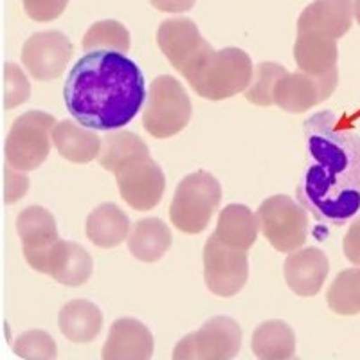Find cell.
<instances>
[{"instance_id": "1", "label": "cell", "mask_w": 360, "mask_h": 360, "mask_svg": "<svg viewBox=\"0 0 360 360\" xmlns=\"http://www.w3.org/2000/svg\"><path fill=\"white\" fill-rule=\"evenodd\" d=\"M311 164L297 186L299 204L321 221L342 225L360 209V137L335 128L332 112L304 123Z\"/></svg>"}, {"instance_id": "2", "label": "cell", "mask_w": 360, "mask_h": 360, "mask_svg": "<svg viewBox=\"0 0 360 360\" xmlns=\"http://www.w3.org/2000/svg\"><path fill=\"white\" fill-rule=\"evenodd\" d=\"M146 99L137 63L121 53L92 51L74 63L63 85V101L83 128L114 131L131 123Z\"/></svg>"}, {"instance_id": "3", "label": "cell", "mask_w": 360, "mask_h": 360, "mask_svg": "<svg viewBox=\"0 0 360 360\" xmlns=\"http://www.w3.org/2000/svg\"><path fill=\"white\" fill-rule=\"evenodd\" d=\"M252 72L254 63L245 51L225 47L221 51H213L188 83L200 98L221 101L245 92Z\"/></svg>"}, {"instance_id": "4", "label": "cell", "mask_w": 360, "mask_h": 360, "mask_svg": "<svg viewBox=\"0 0 360 360\" xmlns=\"http://www.w3.org/2000/svg\"><path fill=\"white\" fill-rule=\"evenodd\" d=\"M221 202V186L213 173L198 169L180 180L169 207V220L184 234L207 229Z\"/></svg>"}, {"instance_id": "5", "label": "cell", "mask_w": 360, "mask_h": 360, "mask_svg": "<svg viewBox=\"0 0 360 360\" xmlns=\"http://www.w3.org/2000/svg\"><path fill=\"white\" fill-rule=\"evenodd\" d=\"M193 105L182 83L162 74L150 85L144 99L143 127L155 139H169L188 127Z\"/></svg>"}, {"instance_id": "6", "label": "cell", "mask_w": 360, "mask_h": 360, "mask_svg": "<svg viewBox=\"0 0 360 360\" xmlns=\"http://www.w3.org/2000/svg\"><path fill=\"white\" fill-rule=\"evenodd\" d=\"M56 119L41 110H29L18 115L6 139V164L18 172H33L51 153V131Z\"/></svg>"}, {"instance_id": "7", "label": "cell", "mask_w": 360, "mask_h": 360, "mask_svg": "<svg viewBox=\"0 0 360 360\" xmlns=\"http://www.w3.org/2000/svg\"><path fill=\"white\" fill-rule=\"evenodd\" d=\"M259 231L278 252H294L308 238V214L288 195H274L258 207Z\"/></svg>"}, {"instance_id": "8", "label": "cell", "mask_w": 360, "mask_h": 360, "mask_svg": "<svg viewBox=\"0 0 360 360\" xmlns=\"http://www.w3.org/2000/svg\"><path fill=\"white\" fill-rule=\"evenodd\" d=\"M242 328L233 317L217 315L173 348V360H233L242 349Z\"/></svg>"}, {"instance_id": "9", "label": "cell", "mask_w": 360, "mask_h": 360, "mask_svg": "<svg viewBox=\"0 0 360 360\" xmlns=\"http://www.w3.org/2000/svg\"><path fill=\"white\" fill-rule=\"evenodd\" d=\"M157 44L164 56L168 58V62L184 76L186 82L214 51L200 34L197 24L184 17L164 20L157 31Z\"/></svg>"}, {"instance_id": "10", "label": "cell", "mask_w": 360, "mask_h": 360, "mask_svg": "<svg viewBox=\"0 0 360 360\" xmlns=\"http://www.w3.org/2000/svg\"><path fill=\"white\" fill-rule=\"evenodd\" d=\"M119 195L135 211L157 207L166 191V176L152 155L131 157L114 172Z\"/></svg>"}, {"instance_id": "11", "label": "cell", "mask_w": 360, "mask_h": 360, "mask_svg": "<svg viewBox=\"0 0 360 360\" xmlns=\"http://www.w3.org/2000/svg\"><path fill=\"white\" fill-rule=\"evenodd\" d=\"M247 278V250L225 245L211 234L204 247V281L207 290L218 297H233L245 287Z\"/></svg>"}, {"instance_id": "12", "label": "cell", "mask_w": 360, "mask_h": 360, "mask_svg": "<svg viewBox=\"0 0 360 360\" xmlns=\"http://www.w3.org/2000/svg\"><path fill=\"white\" fill-rule=\"evenodd\" d=\"M339 70L324 76H308L303 72H285L274 86V105L288 114H303L321 105L335 92Z\"/></svg>"}, {"instance_id": "13", "label": "cell", "mask_w": 360, "mask_h": 360, "mask_svg": "<svg viewBox=\"0 0 360 360\" xmlns=\"http://www.w3.org/2000/svg\"><path fill=\"white\" fill-rule=\"evenodd\" d=\"M72 41L60 31H41L25 40L22 63L38 82L60 78L72 58Z\"/></svg>"}, {"instance_id": "14", "label": "cell", "mask_w": 360, "mask_h": 360, "mask_svg": "<svg viewBox=\"0 0 360 360\" xmlns=\"http://www.w3.org/2000/svg\"><path fill=\"white\" fill-rule=\"evenodd\" d=\"M17 233L20 236L25 262L41 274L45 256L60 240L53 213L41 205H29L18 214Z\"/></svg>"}, {"instance_id": "15", "label": "cell", "mask_w": 360, "mask_h": 360, "mask_svg": "<svg viewBox=\"0 0 360 360\" xmlns=\"http://www.w3.org/2000/svg\"><path fill=\"white\" fill-rule=\"evenodd\" d=\"M155 340L146 324L134 317L114 321L101 349V360H152Z\"/></svg>"}, {"instance_id": "16", "label": "cell", "mask_w": 360, "mask_h": 360, "mask_svg": "<svg viewBox=\"0 0 360 360\" xmlns=\"http://www.w3.org/2000/svg\"><path fill=\"white\" fill-rule=\"evenodd\" d=\"M330 272L328 256L317 247H307L288 254L283 274L288 288L299 297H314L321 292Z\"/></svg>"}, {"instance_id": "17", "label": "cell", "mask_w": 360, "mask_h": 360, "mask_svg": "<svg viewBox=\"0 0 360 360\" xmlns=\"http://www.w3.org/2000/svg\"><path fill=\"white\" fill-rule=\"evenodd\" d=\"M94 272V262L89 250L76 242L58 240L47 252L41 274H47L60 285L76 288L85 285Z\"/></svg>"}, {"instance_id": "18", "label": "cell", "mask_w": 360, "mask_h": 360, "mask_svg": "<svg viewBox=\"0 0 360 360\" xmlns=\"http://www.w3.org/2000/svg\"><path fill=\"white\" fill-rule=\"evenodd\" d=\"M353 24L352 0H314L297 20V33H317L339 40Z\"/></svg>"}, {"instance_id": "19", "label": "cell", "mask_w": 360, "mask_h": 360, "mask_svg": "<svg viewBox=\"0 0 360 360\" xmlns=\"http://www.w3.org/2000/svg\"><path fill=\"white\" fill-rule=\"evenodd\" d=\"M51 139L58 153L74 164L92 162L98 159L99 150H101V137L70 119L54 124Z\"/></svg>"}, {"instance_id": "20", "label": "cell", "mask_w": 360, "mask_h": 360, "mask_svg": "<svg viewBox=\"0 0 360 360\" xmlns=\"http://www.w3.org/2000/svg\"><path fill=\"white\" fill-rule=\"evenodd\" d=\"M58 326L70 342L89 344L101 333L103 314L89 299H72L58 314Z\"/></svg>"}, {"instance_id": "21", "label": "cell", "mask_w": 360, "mask_h": 360, "mask_svg": "<svg viewBox=\"0 0 360 360\" xmlns=\"http://www.w3.org/2000/svg\"><path fill=\"white\" fill-rule=\"evenodd\" d=\"M337 40L317 33H297L294 60L299 70L308 76H324L337 70Z\"/></svg>"}, {"instance_id": "22", "label": "cell", "mask_w": 360, "mask_h": 360, "mask_svg": "<svg viewBox=\"0 0 360 360\" xmlns=\"http://www.w3.org/2000/svg\"><path fill=\"white\" fill-rule=\"evenodd\" d=\"M128 249L135 259L155 263L172 249V231L160 218H143L131 225L128 234Z\"/></svg>"}, {"instance_id": "23", "label": "cell", "mask_w": 360, "mask_h": 360, "mask_svg": "<svg viewBox=\"0 0 360 360\" xmlns=\"http://www.w3.org/2000/svg\"><path fill=\"white\" fill-rule=\"evenodd\" d=\"M85 233L99 249H114L130 234V218L115 204H101L89 214Z\"/></svg>"}, {"instance_id": "24", "label": "cell", "mask_w": 360, "mask_h": 360, "mask_svg": "<svg viewBox=\"0 0 360 360\" xmlns=\"http://www.w3.org/2000/svg\"><path fill=\"white\" fill-rule=\"evenodd\" d=\"M213 234L225 245L249 250L258 240V218L245 204L225 205L218 217L217 229Z\"/></svg>"}, {"instance_id": "25", "label": "cell", "mask_w": 360, "mask_h": 360, "mask_svg": "<svg viewBox=\"0 0 360 360\" xmlns=\"http://www.w3.org/2000/svg\"><path fill=\"white\" fill-rule=\"evenodd\" d=\"M250 348L258 360H292L295 355V333L285 321H263L254 330Z\"/></svg>"}, {"instance_id": "26", "label": "cell", "mask_w": 360, "mask_h": 360, "mask_svg": "<svg viewBox=\"0 0 360 360\" xmlns=\"http://www.w3.org/2000/svg\"><path fill=\"white\" fill-rule=\"evenodd\" d=\"M150 148L134 131H115V134L105 135L101 139V150H99L98 160L107 172L114 173L115 169L130 160L131 157L148 155Z\"/></svg>"}, {"instance_id": "27", "label": "cell", "mask_w": 360, "mask_h": 360, "mask_svg": "<svg viewBox=\"0 0 360 360\" xmlns=\"http://www.w3.org/2000/svg\"><path fill=\"white\" fill-rule=\"evenodd\" d=\"M330 310L339 315L360 314V266L340 270L326 292Z\"/></svg>"}, {"instance_id": "28", "label": "cell", "mask_w": 360, "mask_h": 360, "mask_svg": "<svg viewBox=\"0 0 360 360\" xmlns=\"http://www.w3.org/2000/svg\"><path fill=\"white\" fill-rule=\"evenodd\" d=\"M130 33L124 24L117 20H99L89 27L83 37V49L86 53L92 51H112V53L127 54L130 51Z\"/></svg>"}, {"instance_id": "29", "label": "cell", "mask_w": 360, "mask_h": 360, "mask_svg": "<svg viewBox=\"0 0 360 360\" xmlns=\"http://www.w3.org/2000/svg\"><path fill=\"white\" fill-rule=\"evenodd\" d=\"M285 72H288V70L283 65H279V63H258V65L254 67L252 79H250L249 86L243 92L247 101H250L252 105H258V107H270V105H274V99H272L274 86Z\"/></svg>"}, {"instance_id": "30", "label": "cell", "mask_w": 360, "mask_h": 360, "mask_svg": "<svg viewBox=\"0 0 360 360\" xmlns=\"http://www.w3.org/2000/svg\"><path fill=\"white\" fill-rule=\"evenodd\" d=\"M13 353L24 360H56L58 346L44 330H27L13 342Z\"/></svg>"}, {"instance_id": "31", "label": "cell", "mask_w": 360, "mask_h": 360, "mask_svg": "<svg viewBox=\"0 0 360 360\" xmlns=\"http://www.w3.org/2000/svg\"><path fill=\"white\" fill-rule=\"evenodd\" d=\"M31 98V83L17 63L4 65V108L11 110L24 105Z\"/></svg>"}, {"instance_id": "32", "label": "cell", "mask_w": 360, "mask_h": 360, "mask_svg": "<svg viewBox=\"0 0 360 360\" xmlns=\"http://www.w3.org/2000/svg\"><path fill=\"white\" fill-rule=\"evenodd\" d=\"M22 4L31 20L51 22L65 11L69 0H22Z\"/></svg>"}, {"instance_id": "33", "label": "cell", "mask_w": 360, "mask_h": 360, "mask_svg": "<svg viewBox=\"0 0 360 360\" xmlns=\"http://www.w3.org/2000/svg\"><path fill=\"white\" fill-rule=\"evenodd\" d=\"M29 189V179L24 172L11 168L9 164H6L4 168V202L6 204H15L25 197V193Z\"/></svg>"}, {"instance_id": "34", "label": "cell", "mask_w": 360, "mask_h": 360, "mask_svg": "<svg viewBox=\"0 0 360 360\" xmlns=\"http://www.w3.org/2000/svg\"><path fill=\"white\" fill-rule=\"evenodd\" d=\"M342 249L344 256H346L355 266H360V218H356V220L349 225L348 233L344 236Z\"/></svg>"}, {"instance_id": "35", "label": "cell", "mask_w": 360, "mask_h": 360, "mask_svg": "<svg viewBox=\"0 0 360 360\" xmlns=\"http://www.w3.org/2000/svg\"><path fill=\"white\" fill-rule=\"evenodd\" d=\"M155 9L162 13H186L193 9L197 0H150Z\"/></svg>"}, {"instance_id": "36", "label": "cell", "mask_w": 360, "mask_h": 360, "mask_svg": "<svg viewBox=\"0 0 360 360\" xmlns=\"http://www.w3.org/2000/svg\"><path fill=\"white\" fill-rule=\"evenodd\" d=\"M353 17L356 18V22H359L360 25V0H355V2H353Z\"/></svg>"}]
</instances>
